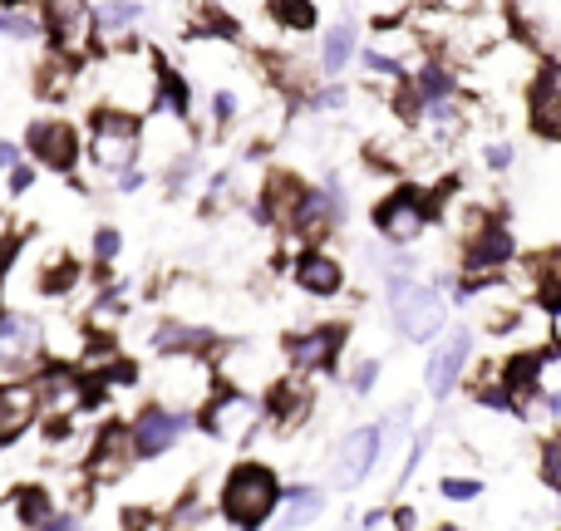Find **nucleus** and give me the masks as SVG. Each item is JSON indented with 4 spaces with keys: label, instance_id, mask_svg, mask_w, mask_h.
I'll return each instance as SVG.
<instances>
[{
    "label": "nucleus",
    "instance_id": "f257e3e1",
    "mask_svg": "<svg viewBox=\"0 0 561 531\" xmlns=\"http://www.w3.org/2000/svg\"><path fill=\"white\" fill-rule=\"evenodd\" d=\"M385 310H389V325H394V335L404 339V345H428V339H438L448 325L444 290L424 286L419 276L385 280Z\"/></svg>",
    "mask_w": 561,
    "mask_h": 531
},
{
    "label": "nucleus",
    "instance_id": "f03ea898",
    "mask_svg": "<svg viewBox=\"0 0 561 531\" xmlns=\"http://www.w3.org/2000/svg\"><path fill=\"white\" fill-rule=\"evenodd\" d=\"M84 158L94 163V173H108V177L138 168V158H144V118L124 114V108L99 104L94 114H89Z\"/></svg>",
    "mask_w": 561,
    "mask_h": 531
},
{
    "label": "nucleus",
    "instance_id": "7ed1b4c3",
    "mask_svg": "<svg viewBox=\"0 0 561 531\" xmlns=\"http://www.w3.org/2000/svg\"><path fill=\"white\" fill-rule=\"evenodd\" d=\"M280 507V477L266 463H237L222 483V517L237 531H262Z\"/></svg>",
    "mask_w": 561,
    "mask_h": 531
},
{
    "label": "nucleus",
    "instance_id": "20e7f679",
    "mask_svg": "<svg viewBox=\"0 0 561 531\" xmlns=\"http://www.w3.org/2000/svg\"><path fill=\"white\" fill-rule=\"evenodd\" d=\"M20 153L30 158L35 168H45V173H59V177H75L79 158H84V138H79V128L69 124V118H35V124L25 128V148Z\"/></svg>",
    "mask_w": 561,
    "mask_h": 531
},
{
    "label": "nucleus",
    "instance_id": "39448f33",
    "mask_svg": "<svg viewBox=\"0 0 561 531\" xmlns=\"http://www.w3.org/2000/svg\"><path fill=\"white\" fill-rule=\"evenodd\" d=\"M45 365V320L30 310H0V374L25 379Z\"/></svg>",
    "mask_w": 561,
    "mask_h": 531
},
{
    "label": "nucleus",
    "instance_id": "423d86ee",
    "mask_svg": "<svg viewBox=\"0 0 561 531\" xmlns=\"http://www.w3.org/2000/svg\"><path fill=\"white\" fill-rule=\"evenodd\" d=\"M138 453H134V434H128V418H108V424H99L94 443H89L84 453V477L94 487H114L124 483L128 473H134Z\"/></svg>",
    "mask_w": 561,
    "mask_h": 531
},
{
    "label": "nucleus",
    "instance_id": "0eeeda50",
    "mask_svg": "<svg viewBox=\"0 0 561 531\" xmlns=\"http://www.w3.org/2000/svg\"><path fill=\"white\" fill-rule=\"evenodd\" d=\"M39 25L49 35V49L69 59H84L94 49V5L89 0H39Z\"/></svg>",
    "mask_w": 561,
    "mask_h": 531
},
{
    "label": "nucleus",
    "instance_id": "6e6552de",
    "mask_svg": "<svg viewBox=\"0 0 561 531\" xmlns=\"http://www.w3.org/2000/svg\"><path fill=\"white\" fill-rule=\"evenodd\" d=\"M187 428H193L187 408H173V404H144L134 418H128V434H134V453H138V463H153V458L173 453V448L187 438Z\"/></svg>",
    "mask_w": 561,
    "mask_h": 531
},
{
    "label": "nucleus",
    "instance_id": "1a4fd4ad",
    "mask_svg": "<svg viewBox=\"0 0 561 531\" xmlns=\"http://www.w3.org/2000/svg\"><path fill=\"white\" fill-rule=\"evenodd\" d=\"M379 458H385V434H379V424L350 428V434L330 448V483H335L340 493H350V487H359L375 473Z\"/></svg>",
    "mask_w": 561,
    "mask_h": 531
},
{
    "label": "nucleus",
    "instance_id": "9d476101",
    "mask_svg": "<svg viewBox=\"0 0 561 531\" xmlns=\"http://www.w3.org/2000/svg\"><path fill=\"white\" fill-rule=\"evenodd\" d=\"M203 428L217 438V443H247V438L262 428V404H256L247 389H217L213 399L203 404Z\"/></svg>",
    "mask_w": 561,
    "mask_h": 531
},
{
    "label": "nucleus",
    "instance_id": "9b49d317",
    "mask_svg": "<svg viewBox=\"0 0 561 531\" xmlns=\"http://www.w3.org/2000/svg\"><path fill=\"white\" fill-rule=\"evenodd\" d=\"M428 217H434V203H428L419 187H394V193L375 207V232L385 236L389 246H414L419 232L428 227Z\"/></svg>",
    "mask_w": 561,
    "mask_h": 531
},
{
    "label": "nucleus",
    "instance_id": "f8f14e48",
    "mask_svg": "<svg viewBox=\"0 0 561 531\" xmlns=\"http://www.w3.org/2000/svg\"><path fill=\"white\" fill-rule=\"evenodd\" d=\"M468 359H473V330H468V325H454V330H448V335L434 345V355H428V369H424V384H428V399H434V404L454 399V389L463 384Z\"/></svg>",
    "mask_w": 561,
    "mask_h": 531
},
{
    "label": "nucleus",
    "instance_id": "ddd939ff",
    "mask_svg": "<svg viewBox=\"0 0 561 531\" xmlns=\"http://www.w3.org/2000/svg\"><path fill=\"white\" fill-rule=\"evenodd\" d=\"M350 330L345 325H316L306 335H290L286 345V359L296 369V379H310V374H330L340 365V349H345Z\"/></svg>",
    "mask_w": 561,
    "mask_h": 531
},
{
    "label": "nucleus",
    "instance_id": "4468645a",
    "mask_svg": "<svg viewBox=\"0 0 561 531\" xmlns=\"http://www.w3.org/2000/svg\"><path fill=\"white\" fill-rule=\"evenodd\" d=\"M35 424H39V399H35L30 374L0 379V448H15Z\"/></svg>",
    "mask_w": 561,
    "mask_h": 531
},
{
    "label": "nucleus",
    "instance_id": "2eb2a0df",
    "mask_svg": "<svg viewBox=\"0 0 561 531\" xmlns=\"http://www.w3.org/2000/svg\"><path fill=\"white\" fill-rule=\"evenodd\" d=\"M306 193L310 187L300 183L296 173H272L262 183V197H256V217H262L266 227H280V232H290V222H296V212H300V203H306Z\"/></svg>",
    "mask_w": 561,
    "mask_h": 531
},
{
    "label": "nucleus",
    "instance_id": "dca6fc26",
    "mask_svg": "<svg viewBox=\"0 0 561 531\" xmlns=\"http://www.w3.org/2000/svg\"><path fill=\"white\" fill-rule=\"evenodd\" d=\"M290 280H296V290L325 300V296H340V290H345V266H340L330 252H320V246H306V252L290 256Z\"/></svg>",
    "mask_w": 561,
    "mask_h": 531
},
{
    "label": "nucleus",
    "instance_id": "f3484780",
    "mask_svg": "<svg viewBox=\"0 0 561 531\" xmlns=\"http://www.w3.org/2000/svg\"><path fill=\"white\" fill-rule=\"evenodd\" d=\"M138 25H144V5H138V0H99L94 5V45L99 49L134 45Z\"/></svg>",
    "mask_w": 561,
    "mask_h": 531
},
{
    "label": "nucleus",
    "instance_id": "a211bd4d",
    "mask_svg": "<svg viewBox=\"0 0 561 531\" xmlns=\"http://www.w3.org/2000/svg\"><path fill=\"white\" fill-rule=\"evenodd\" d=\"M533 114H527V124H533V134L552 138L561 143V69H542V74L533 79Z\"/></svg>",
    "mask_w": 561,
    "mask_h": 531
},
{
    "label": "nucleus",
    "instance_id": "6ab92c4d",
    "mask_svg": "<svg viewBox=\"0 0 561 531\" xmlns=\"http://www.w3.org/2000/svg\"><path fill=\"white\" fill-rule=\"evenodd\" d=\"M262 418H272L276 434H296V428H306V418H310L306 384H296V379H276V389L262 404Z\"/></svg>",
    "mask_w": 561,
    "mask_h": 531
},
{
    "label": "nucleus",
    "instance_id": "aec40b11",
    "mask_svg": "<svg viewBox=\"0 0 561 531\" xmlns=\"http://www.w3.org/2000/svg\"><path fill=\"white\" fill-rule=\"evenodd\" d=\"M148 345H153V355H213L217 335L203 325H187V320H163V325H153Z\"/></svg>",
    "mask_w": 561,
    "mask_h": 531
},
{
    "label": "nucleus",
    "instance_id": "412c9836",
    "mask_svg": "<svg viewBox=\"0 0 561 531\" xmlns=\"http://www.w3.org/2000/svg\"><path fill=\"white\" fill-rule=\"evenodd\" d=\"M280 531H300V527H310L320 512H325V487H316V483H296L290 493H280Z\"/></svg>",
    "mask_w": 561,
    "mask_h": 531
},
{
    "label": "nucleus",
    "instance_id": "4be33fe9",
    "mask_svg": "<svg viewBox=\"0 0 561 531\" xmlns=\"http://www.w3.org/2000/svg\"><path fill=\"white\" fill-rule=\"evenodd\" d=\"M75 84H79V59L49 49V55L35 65V94L49 99V104H55V99H69V89Z\"/></svg>",
    "mask_w": 561,
    "mask_h": 531
},
{
    "label": "nucleus",
    "instance_id": "5701e85b",
    "mask_svg": "<svg viewBox=\"0 0 561 531\" xmlns=\"http://www.w3.org/2000/svg\"><path fill=\"white\" fill-rule=\"evenodd\" d=\"M79 276H84V266H79L75 256H69V252H49L45 266L35 270V290H39V296H49V300H59V296H69V290L79 286Z\"/></svg>",
    "mask_w": 561,
    "mask_h": 531
},
{
    "label": "nucleus",
    "instance_id": "b1692460",
    "mask_svg": "<svg viewBox=\"0 0 561 531\" xmlns=\"http://www.w3.org/2000/svg\"><path fill=\"white\" fill-rule=\"evenodd\" d=\"M55 507H59L55 493H49V487H39V483H25V487H15V493H10V517H15L25 531H35L49 512H55Z\"/></svg>",
    "mask_w": 561,
    "mask_h": 531
},
{
    "label": "nucleus",
    "instance_id": "393cba45",
    "mask_svg": "<svg viewBox=\"0 0 561 531\" xmlns=\"http://www.w3.org/2000/svg\"><path fill=\"white\" fill-rule=\"evenodd\" d=\"M355 35H359V30L350 25V20H340L335 30H325V39H320V69H325L330 79H335L340 69L355 59Z\"/></svg>",
    "mask_w": 561,
    "mask_h": 531
},
{
    "label": "nucleus",
    "instance_id": "a878e982",
    "mask_svg": "<svg viewBox=\"0 0 561 531\" xmlns=\"http://www.w3.org/2000/svg\"><path fill=\"white\" fill-rule=\"evenodd\" d=\"M124 315H128V305H124V286H114V290H104V296H94V305H89L84 325L94 330V335H114V330L124 325Z\"/></svg>",
    "mask_w": 561,
    "mask_h": 531
},
{
    "label": "nucleus",
    "instance_id": "bb28decb",
    "mask_svg": "<svg viewBox=\"0 0 561 531\" xmlns=\"http://www.w3.org/2000/svg\"><path fill=\"white\" fill-rule=\"evenodd\" d=\"M409 89L419 94V104H438V99H454V74L444 65L409 69Z\"/></svg>",
    "mask_w": 561,
    "mask_h": 531
},
{
    "label": "nucleus",
    "instance_id": "cd10ccee",
    "mask_svg": "<svg viewBox=\"0 0 561 531\" xmlns=\"http://www.w3.org/2000/svg\"><path fill=\"white\" fill-rule=\"evenodd\" d=\"M266 15L290 35H306L316 30V0H266Z\"/></svg>",
    "mask_w": 561,
    "mask_h": 531
},
{
    "label": "nucleus",
    "instance_id": "c85d7f7f",
    "mask_svg": "<svg viewBox=\"0 0 561 531\" xmlns=\"http://www.w3.org/2000/svg\"><path fill=\"white\" fill-rule=\"evenodd\" d=\"M0 35L5 39H39L45 25H39V15H30V10H0Z\"/></svg>",
    "mask_w": 561,
    "mask_h": 531
},
{
    "label": "nucleus",
    "instance_id": "c756f323",
    "mask_svg": "<svg viewBox=\"0 0 561 531\" xmlns=\"http://www.w3.org/2000/svg\"><path fill=\"white\" fill-rule=\"evenodd\" d=\"M193 177H197V153H193V148H187L183 158H173V163L163 168V187H168V197H183Z\"/></svg>",
    "mask_w": 561,
    "mask_h": 531
},
{
    "label": "nucleus",
    "instance_id": "7c9ffc66",
    "mask_svg": "<svg viewBox=\"0 0 561 531\" xmlns=\"http://www.w3.org/2000/svg\"><path fill=\"white\" fill-rule=\"evenodd\" d=\"M89 252H94V266H114L118 252H124V232H118V227H94Z\"/></svg>",
    "mask_w": 561,
    "mask_h": 531
},
{
    "label": "nucleus",
    "instance_id": "2f4dec72",
    "mask_svg": "<svg viewBox=\"0 0 561 531\" xmlns=\"http://www.w3.org/2000/svg\"><path fill=\"white\" fill-rule=\"evenodd\" d=\"M237 114H242V104H237L232 89H213V128L217 134H227V128L237 124Z\"/></svg>",
    "mask_w": 561,
    "mask_h": 531
},
{
    "label": "nucleus",
    "instance_id": "473e14b6",
    "mask_svg": "<svg viewBox=\"0 0 561 531\" xmlns=\"http://www.w3.org/2000/svg\"><path fill=\"white\" fill-rule=\"evenodd\" d=\"M375 384H379V359H359V365L350 369V379H345V389H350L355 399L375 394Z\"/></svg>",
    "mask_w": 561,
    "mask_h": 531
},
{
    "label": "nucleus",
    "instance_id": "72a5a7b5",
    "mask_svg": "<svg viewBox=\"0 0 561 531\" xmlns=\"http://www.w3.org/2000/svg\"><path fill=\"white\" fill-rule=\"evenodd\" d=\"M438 493H444L448 503H478V497H483V483H478V477H454L448 473L444 483H438Z\"/></svg>",
    "mask_w": 561,
    "mask_h": 531
},
{
    "label": "nucleus",
    "instance_id": "f704fd0d",
    "mask_svg": "<svg viewBox=\"0 0 561 531\" xmlns=\"http://www.w3.org/2000/svg\"><path fill=\"white\" fill-rule=\"evenodd\" d=\"M35 177H39V168L30 163V158H20V163L5 173V193H10V197H25L30 187H35Z\"/></svg>",
    "mask_w": 561,
    "mask_h": 531
},
{
    "label": "nucleus",
    "instance_id": "c9c22d12",
    "mask_svg": "<svg viewBox=\"0 0 561 531\" xmlns=\"http://www.w3.org/2000/svg\"><path fill=\"white\" fill-rule=\"evenodd\" d=\"M345 104H350V94L345 89H320V94H310V108H316V114H345Z\"/></svg>",
    "mask_w": 561,
    "mask_h": 531
},
{
    "label": "nucleus",
    "instance_id": "e433bc0d",
    "mask_svg": "<svg viewBox=\"0 0 561 531\" xmlns=\"http://www.w3.org/2000/svg\"><path fill=\"white\" fill-rule=\"evenodd\" d=\"M35 531H84V522H79V512L75 507H55V512L45 517Z\"/></svg>",
    "mask_w": 561,
    "mask_h": 531
},
{
    "label": "nucleus",
    "instance_id": "4c0bfd02",
    "mask_svg": "<svg viewBox=\"0 0 561 531\" xmlns=\"http://www.w3.org/2000/svg\"><path fill=\"white\" fill-rule=\"evenodd\" d=\"M483 168H488V173H507V168H513V143H503V138H497V143H488L483 148Z\"/></svg>",
    "mask_w": 561,
    "mask_h": 531
},
{
    "label": "nucleus",
    "instance_id": "58836bf2",
    "mask_svg": "<svg viewBox=\"0 0 561 531\" xmlns=\"http://www.w3.org/2000/svg\"><path fill=\"white\" fill-rule=\"evenodd\" d=\"M542 477L552 487H561V438H552V443L542 448Z\"/></svg>",
    "mask_w": 561,
    "mask_h": 531
},
{
    "label": "nucleus",
    "instance_id": "ea45409f",
    "mask_svg": "<svg viewBox=\"0 0 561 531\" xmlns=\"http://www.w3.org/2000/svg\"><path fill=\"white\" fill-rule=\"evenodd\" d=\"M114 183H118V193H138V187H148V173L144 168H128V173H118Z\"/></svg>",
    "mask_w": 561,
    "mask_h": 531
},
{
    "label": "nucleus",
    "instance_id": "a19ab883",
    "mask_svg": "<svg viewBox=\"0 0 561 531\" xmlns=\"http://www.w3.org/2000/svg\"><path fill=\"white\" fill-rule=\"evenodd\" d=\"M20 158H25V153H20V143H5V138H0V177H5Z\"/></svg>",
    "mask_w": 561,
    "mask_h": 531
},
{
    "label": "nucleus",
    "instance_id": "79ce46f5",
    "mask_svg": "<svg viewBox=\"0 0 561 531\" xmlns=\"http://www.w3.org/2000/svg\"><path fill=\"white\" fill-rule=\"evenodd\" d=\"M547 335H552L557 355H561V300H552V315H547Z\"/></svg>",
    "mask_w": 561,
    "mask_h": 531
},
{
    "label": "nucleus",
    "instance_id": "37998d69",
    "mask_svg": "<svg viewBox=\"0 0 561 531\" xmlns=\"http://www.w3.org/2000/svg\"><path fill=\"white\" fill-rule=\"evenodd\" d=\"M434 5H438V10H454V15H468L478 0H434Z\"/></svg>",
    "mask_w": 561,
    "mask_h": 531
},
{
    "label": "nucleus",
    "instance_id": "c03bdc74",
    "mask_svg": "<svg viewBox=\"0 0 561 531\" xmlns=\"http://www.w3.org/2000/svg\"><path fill=\"white\" fill-rule=\"evenodd\" d=\"M0 10H25V0H0Z\"/></svg>",
    "mask_w": 561,
    "mask_h": 531
},
{
    "label": "nucleus",
    "instance_id": "a18cd8bd",
    "mask_svg": "<svg viewBox=\"0 0 561 531\" xmlns=\"http://www.w3.org/2000/svg\"><path fill=\"white\" fill-rule=\"evenodd\" d=\"M438 531H458V527H438Z\"/></svg>",
    "mask_w": 561,
    "mask_h": 531
},
{
    "label": "nucleus",
    "instance_id": "49530a36",
    "mask_svg": "<svg viewBox=\"0 0 561 531\" xmlns=\"http://www.w3.org/2000/svg\"><path fill=\"white\" fill-rule=\"evenodd\" d=\"M557 493H561V487H557Z\"/></svg>",
    "mask_w": 561,
    "mask_h": 531
}]
</instances>
